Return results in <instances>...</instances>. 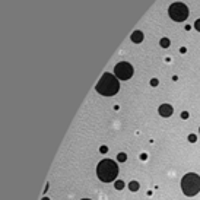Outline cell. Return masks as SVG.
<instances>
[{
  "label": "cell",
  "instance_id": "cell-5",
  "mask_svg": "<svg viewBox=\"0 0 200 200\" xmlns=\"http://www.w3.org/2000/svg\"><path fill=\"white\" fill-rule=\"evenodd\" d=\"M114 75L121 80H127L133 76V66L127 61H121L114 67Z\"/></svg>",
  "mask_w": 200,
  "mask_h": 200
},
{
  "label": "cell",
  "instance_id": "cell-14",
  "mask_svg": "<svg viewBox=\"0 0 200 200\" xmlns=\"http://www.w3.org/2000/svg\"><path fill=\"white\" fill-rule=\"evenodd\" d=\"M158 83H159L158 79H152V80H151V85H152V86H158Z\"/></svg>",
  "mask_w": 200,
  "mask_h": 200
},
{
  "label": "cell",
  "instance_id": "cell-8",
  "mask_svg": "<svg viewBox=\"0 0 200 200\" xmlns=\"http://www.w3.org/2000/svg\"><path fill=\"white\" fill-rule=\"evenodd\" d=\"M139 183L137 181H130V184H129V188L132 190V191H137L139 190Z\"/></svg>",
  "mask_w": 200,
  "mask_h": 200
},
{
  "label": "cell",
  "instance_id": "cell-16",
  "mask_svg": "<svg viewBox=\"0 0 200 200\" xmlns=\"http://www.w3.org/2000/svg\"><path fill=\"white\" fill-rule=\"evenodd\" d=\"M101 154H107V151H108V147L107 146H101Z\"/></svg>",
  "mask_w": 200,
  "mask_h": 200
},
{
  "label": "cell",
  "instance_id": "cell-15",
  "mask_svg": "<svg viewBox=\"0 0 200 200\" xmlns=\"http://www.w3.org/2000/svg\"><path fill=\"white\" fill-rule=\"evenodd\" d=\"M181 118H184V120H187V118H188V113H187V111H184V113H181Z\"/></svg>",
  "mask_w": 200,
  "mask_h": 200
},
{
  "label": "cell",
  "instance_id": "cell-1",
  "mask_svg": "<svg viewBox=\"0 0 200 200\" xmlns=\"http://www.w3.org/2000/svg\"><path fill=\"white\" fill-rule=\"evenodd\" d=\"M96 92L104 95V96H114L115 93L120 91V83H118V78L115 75L111 73H104L102 78L98 80L96 83Z\"/></svg>",
  "mask_w": 200,
  "mask_h": 200
},
{
  "label": "cell",
  "instance_id": "cell-17",
  "mask_svg": "<svg viewBox=\"0 0 200 200\" xmlns=\"http://www.w3.org/2000/svg\"><path fill=\"white\" fill-rule=\"evenodd\" d=\"M140 159H143V161L147 159V155L146 154H142V155H140Z\"/></svg>",
  "mask_w": 200,
  "mask_h": 200
},
{
  "label": "cell",
  "instance_id": "cell-10",
  "mask_svg": "<svg viewBox=\"0 0 200 200\" xmlns=\"http://www.w3.org/2000/svg\"><path fill=\"white\" fill-rule=\"evenodd\" d=\"M126 159H127V155L124 154V152H121V154L117 155V161H118V162H124Z\"/></svg>",
  "mask_w": 200,
  "mask_h": 200
},
{
  "label": "cell",
  "instance_id": "cell-12",
  "mask_svg": "<svg viewBox=\"0 0 200 200\" xmlns=\"http://www.w3.org/2000/svg\"><path fill=\"white\" fill-rule=\"evenodd\" d=\"M196 140H197L196 134H190V136H188V142H190V143H194Z\"/></svg>",
  "mask_w": 200,
  "mask_h": 200
},
{
  "label": "cell",
  "instance_id": "cell-3",
  "mask_svg": "<svg viewBox=\"0 0 200 200\" xmlns=\"http://www.w3.org/2000/svg\"><path fill=\"white\" fill-rule=\"evenodd\" d=\"M181 190L187 197H193L200 191V175L188 173L181 180Z\"/></svg>",
  "mask_w": 200,
  "mask_h": 200
},
{
  "label": "cell",
  "instance_id": "cell-19",
  "mask_svg": "<svg viewBox=\"0 0 200 200\" xmlns=\"http://www.w3.org/2000/svg\"><path fill=\"white\" fill-rule=\"evenodd\" d=\"M82 200H91V199H82Z\"/></svg>",
  "mask_w": 200,
  "mask_h": 200
},
{
  "label": "cell",
  "instance_id": "cell-13",
  "mask_svg": "<svg viewBox=\"0 0 200 200\" xmlns=\"http://www.w3.org/2000/svg\"><path fill=\"white\" fill-rule=\"evenodd\" d=\"M194 28H196V29L200 32V19H197L196 22H194Z\"/></svg>",
  "mask_w": 200,
  "mask_h": 200
},
{
  "label": "cell",
  "instance_id": "cell-4",
  "mask_svg": "<svg viewBox=\"0 0 200 200\" xmlns=\"http://www.w3.org/2000/svg\"><path fill=\"white\" fill-rule=\"evenodd\" d=\"M168 15L175 22H184L188 18V7L184 3H181V2L173 3L169 6V9H168Z\"/></svg>",
  "mask_w": 200,
  "mask_h": 200
},
{
  "label": "cell",
  "instance_id": "cell-9",
  "mask_svg": "<svg viewBox=\"0 0 200 200\" xmlns=\"http://www.w3.org/2000/svg\"><path fill=\"white\" fill-rule=\"evenodd\" d=\"M169 44H171V41L168 40V38H162V40L159 41V45L162 47V48H168V47H169Z\"/></svg>",
  "mask_w": 200,
  "mask_h": 200
},
{
  "label": "cell",
  "instance_id": "cell-18",
  "mask_svg": "<svg viewBox=\"0 0 200 200\" xmlns=\"http://www.w3.org/2000/svg\"><path fill=\"white\" fill-rule=\"evenodd\" d=\"M41 200H50V199H48V197H42V199H41Z\"/></svg>",
  "mask_w": 200,
  "mask_h": 200
},
{
  "label": "cell",
  "instance_id": "cell-2",
  "mask_svg": "<svg viewBox=\"0 0 200 200\" xmlns=\"http://www.w3.org/2000/svg\"><path fill=\"white\" fill-rule=\"evenodd\" d=\"M96 175L102 183H111L118 175V165L113 159H102L96 167Z\"/></svg>",
  "mask_w": 200,
  "mask_h": 200
},
{
  "label": "cell",
  "instance_id": "cell-7",
  "mask_svg": "<svg viewBox=\"0 0 200 200\" xmlns=\"http://www.w3.org/2000/svg\"><path fill=\"white\" fill-rule=\"evenodd\" d=\"M130 40L133 41V42H136V44L142 42V41H143V32H142V31H134V32L130 35Z\"/></svg>",
  "mask_w": 200,
  "mask_h": 200
},
{
  "label": "cell",
  "instance_id": "cell-11",
  "mask_svg": "<svg viewBox=\"0 0 200 200\" xmlns=\"http://www.w3.org/2000/svg\"><path fill=\"white\" fill-rule=\"evenodd\" d=\"M115 188H117V190H123V188H124V183L121 180L115 181Z\"/></svg>",
  "mask_w": 200,
  "mask_h": 200
},
{
  "label": "cell",
  "instance_id": "cell-6",
  "mask_svg": "<svg viewBox=\"0 0 200 200\" xmlns=\"http://www.w3.org/2000/svg\"><path fill=\"white\" fill-rule=\"evenodd\" d=\"M158 113H159V115H162V117H171L173 113H174L173 105H169V104H162V105H159V108H158Z\"/></svg>",
  "mask_w": 200,
  "mask_h": 200
},
{
  "label": "cell",
  "instance_id": "cell-20",
  "mask_svg": "<svg viewBox=\"0 0 200 200\" xmlns=\"http://www.w3.org/2000/svg\"><path fill=\"white\" fill-rule=\"evenodd\" d=\"M199 132H200V129H199Z\"/></svg>",
  "mask_w": 200,
  "mask_h": 200
}]
</instances>
